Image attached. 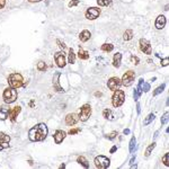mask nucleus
I'll list each match as a JSON object with an SVG mask.
<instances>
[{
    "instance_id": "bb28decb",
    "label": "nucleus",
    "mask_w": 169,
    "mask_h": 169,
    "mask_svg": "<svg viewBox=\"0 0 169 169\" xmlns=\"http://www.w3.org/2000/svg\"><path fill=\"white\" fill-rule=\"evenodd\" d=\"M154 117H156V116H154V114H152V113H151V114H149V115L145 117L144 122H143V123H144V125H149V124H150V123L152 122L153 120H154Z\"/></svg>"
},
{
    "instance_id": "5701e85b",
    "label": "nucleus",
    "mask_w": 169,
    "mask_h": 169,
    "mask_svg": "<svg viewBox=\"0 0 169 169\" xmlns=\"http://www.w3.org/2000/svg\"><path fill=\"white\" fill-rule=\"evenodd\" d=\"M100 48H102V51H104V52H111V51L114 50V45L111 44V43H105V44L102 45Z\"/></svg>"
},
{
    "instance_id": "9b49d317",
    "label": "nucleus",
    "mask_w": 169,
    "mask_h": 169,
    "mask_svg": "<svg viewBox=\"0 0 169 169\" xmlns=\"http://www.w3.org/2000/svg\"><path fill=\"white\" fill-rule=\"evenodd\" d=\"M54 59H55L56 66L59 68H63L66 66V55L63 52H57L54 54Z\"/></svg>"
},
{
    "instance_id": "7c9ffc66",
    "label": "nucleus",
    "mask_w": 169,
    "mask_h": 169,
    "mask_svg": "<svg viewBox=\"0 0 169 169\" xmlns=\"http://www.w3.org/2000/svg\"><path fill=\"white\" fill-rule=\"evenodd\" d=\"M154 147H156V143L153 142V143H151L150 145L147 148V150H145V157H149V156H150L151 151L154 149Z\"/></svg>"
},
{
    "instance_id": "f704fd0d",
    "label": "nucleus",
    "mask_w": 169,
    "mask_h": 169,
    "mask_svg": "<svg viewBox=\"0 0 169 169\" xmlns=\"http://www.w3.org/2000/svg\"><path fill=\"white\" fill-rule=\"evenodd\" d=\"M168 112H166L165 114H163V116L161 117V123L162 124H167V122H168Z\"/></svg>"
},
{
    "instance_id": "58836bf2",
    "label": "nucleus",
    "mask_w": 169,
    "mask_h": 169,
    "mask_svg": "<svg viewBox=\"0 0 169 169\" xmlns=\"http://www.w3.org/2000/svg\"><path fill=\"white\" fill-rule=\"evenodd\" d=\"M77 5H79V0H72L69 2V7H75Z\"/></svg>"
},
{
    "instance_id": "09e8293b",
    "label": "nucleus",
    "mask_w": 169,
    "mask_h": 169,
    "mask_svg": "<svg viewBox=\"0 0 169 169\" xmlns=\"http://www.w3.org/2000/svg\"><path fill=\"white\" fill-rule=\"evenodd\" d=\"M29 2H38V1H42V0H28Z\"/></svg>"
},
{
    "instance_id": "cd10ccee",
    "label": "nucleus",
    "mask_w": 169,
    "mask_h": 169,
    "mask_svg": "<svg viewBox=\"0 0 169 169\" xmlns=\"http://www.w3.org/2000/svg\"><path fill=\"white\" fill-rule=\"evenodd\" d=\"M135 144H136V140H135V138L133 136L130 141V147H129V150L130 152H133V151L135 150Z\"/></svg>"
},
{
    "instance_id": "ea45409f",
    "label": "nucleus",
    "mask_w": 169,
    "mask_h": 169,
    "mask_svg": "<svg viewBox=\"0 0 169 169\" xmlns=\"http://www.w3.org/2000/svg\"><path fill=\"white\" fill-rule=\"evenodd\" d=\"M168 62H169V59H168V57H166V59L161 60V66H168Z\"/></svg>"
},
{
    "instance_id": "c85d7f7f",
    "label": "nucleus",
    "mask_w": 169,
    "mask_h": 169,
    "mask_svg": "<svg viewBox=\"0 0 169 169\" xmlns=\"http://www.w3.org/2000/svg\"><path fill=\"white\" fill-rule=\"evenodd\" d=\"M0 141L1 142H8L9 143L10 136L7 135V134H5V133H2V132H0Z\"/></svg>"
},
{
    "instance_id": "f03ea898",
    "label": "nucleus",
    "mask_w": 169,
    "mask_h": 169,
    "mask_svg": "<svg viewBox=\"0 0 169 169\" xmlns=\"http://www.w3.org/2000/svg\"><path fill=\"white\" fill-rule=\"evenodd\" d=\"M2 97H3V100H5L6 104L14 103L17 99V90H16V88H12V87L9 86L8 88L5 89Z\"/></svg>"
},
{
    "instance_id": "423d86ee",
    "label": "nucleus",
    "mask_w": 169,
    "mask_h": 169,
    "mask_svg": "<svg viewBox=\"0 0 169 169\" xmlns=\"http://www.w3.org/2000/svg\"><path fill=\"white\" fill-rule=\"evenodd\" d=\"M90 114H91V107L89 104H84L81 106L80 108V114H79V120H81L82 122H86L89 117H90Z\"/></svg>"
},
{
    "instance_id": "20e7f679",
    "label": "nucleus",
    "mask_w": 169,
    "mask_h": 169,
    "mask_svg": "<svg viewBox=\"0 0 169 169\" xmlns=\"http://www.w3.org/2000/svg\"><path fill=\"white\" fill-rule=\"evenodd\" d=\"M124 99H125V94L122 90H115V93L113 95L112 98V104L114 107H120L122 106V104L124 103Z\"/></svg>"
},
{
    "instance_id": "a19ab883",
    "label": "nucleus",
    "mask_w": 169,
    "mask_h": 169,
    "mask_svg": "<svg viewBox=\"0 0 169 169\" xmlns=\"http://www.w3.org/2000/svg\"><path fill=\"white\" fill-rule=\"evenodd\" d=\"M131 60L133 61V62H134V64H139V61H140V60H139V57H136V56L132 55L131 56Z\"/></svg>"
},
{
    "instance_id": "473e14b6",
    "label": "nucleus",
    "mask_w": 169,
    "mask_h": 169,
    "mask_svg": "<svg viewBox=\"0 0 169 169\" xmlns=\"http://www.w3.org/2000/svg\"><path fill=\"white\" fill-rule=\"evenodd\" d=\"M163 89H165V84H161V86H159L154 91H153V96H157V95L161 94L162 91H163Z\"/></svg>"
},
{
    "instance_id": "b1692460",
    "label": "nucleus",
    "mask_w": 169,
    "mask_h": 169,
    "mask_svg": "<svg viewBox=\"0 0 169 169\" xmlns=\"http://www.w3.org/2000/svg\"><path fill=\"white\" fill-rule=\"evenodd\" d=\"M123 38H124V41H130V39H132L133 38V32H132L131 29L125 30V33L123 35Z\"/></svg>"
},
{
    "instance_id": "8fccbe9b",
    "label": "nucleus",
    "mask_w": 169,
    "mask_h": 169,
    "mask_svg": "<svg viewBox=\"0 0 169 169\" xmlns=\"http://www.w3.org/2000/svg\"><path fill=\"white\" fill-rule=\"evenodd\" d=\"M95 95H96V96H102V93H96Z\"/></svg>"
},
{
    "instance_id": "f257e3e1",
    "label": "nucleus",
    "mask_w": 169,
    "mask_h": 169,
    "mask_svg": "<svg viewBox=\"0 0 169 169\" xmlns=\"http://www.w3.org/2000/svg\"><path fill=\"white\" fill-rule=\"evenodd\" d=\"M47 126L44 123H39L36 124L35 126H33L29 131H28V138L29 140L33 142H38V141L45 140L47 135Z\"/></svg>"
},
{
    "instance_id": "c9c22d12",
    "label": "nucleus",
    "mask_w": 169,
    "mask_h": 169,
    "mask_svg": "<svg viewBox=\"0 0 169 169\" xmlns=\"http://www.w3.org/2000/svg\"><path fill=\"white\" fill-rule=\"evenodd\" d=\"M169 153H166L165 156H163V158H162V161H163V163H165V166H167L169 167Z\"/></svg>"
},
{
    "instance_id": "a878e982",
    "label": "nucleus",
    "mask_w": 169,
    "mask_h": 169,
    "mask_svg": "<svg viewBox=\"0 0 169 169\" xmlns=\"http://www.w3.org/2000/svg\"><path fill=\"white\" fill-rule=\"evenodd\" d=\"M75 52H73V48H70L69 50V63H75Z\"/></svg>"
},
{
    "instance_id": "c756f323",
    "label": "nucleus",
    "mask_w": 169,
    "mask_h": 169,
    "mask_svg": "<svg viewBox=\"0 0 169 169\" xmlns=\"http://www.w3.org/2000/svg\"><path fill=\"white\" fill-rule=\"evenodd\" d=\"M112 1L113 0H97V3H98L99 6H102V7H105V6L111 5Z\"/></svg>"
},
{
    "instance_id": "2f4dec72",
    "label": "nucleus",
    "mask_w": 169,
    "mask_h": 169,
    "mask_svg": "<svg viewBox=\"0 0 169 169\" xmlns=\"http://www.w3.org/2000/svg\"><path fill=\"white\" fill-rule=\"evenodd\" d=\"M46 68H47L46 64H45L43 61H39V62L37 63V69L39 70V71H45Z\"/></svg>"
},
{
    "instance_id": "f8f14e48",
    "label": "nucleus",
    "mask_w": 169,
    "mask_h": 169,
    "mask_svg": "<svg viewBox=\"0 0 169 169\" xmlns=\"http://www.w3.org/2000/svg\"><path fill=\"white\" fill-rule=\"evenodd\" d=\"M78 121H79V115L75 114V113H70L66 116V125H69V126L75 125Z\"/></svg>"
},
{
    "instance_id": "72a5a7b5",
    "label": "nucleus",
    "mask_w": 169,
    "mask_h": 169,
    "mask_svg": "<svg viewBox=\"0 0 169 169\" xmlns=\"http://www.w3.org/2000/svg\"><path fill=\"white\" fill-rule=\"evenodd\" d=\"M141 93H142V91H141L140 88H136V89H135V91H134V99H135V100H138V99L140 98Z\"/></svg>"
},
{
    "instance_id": "7ed1b4c3",
    "label": "nucleus",
    "mask_w": 169,
    "mask_h": 169,
    "mask_svg": "<svg viewBox=\"0 0 169 169\" xmlns=\"http://www.w3.org/2000/svg\"><path fill=\"white\" fill-rule=\"evenodd\" d=\"M23 75L20 73H11L8 77V84H9L10 87L12 88H19L23 86Z\"/></svg>"
},
{
    "instance_id": "39448f33",
    "label": "nucleus",
    "mask_w": 169,
    "mask_h": 169,
    "mask_svg": "<svg viewBox=\"0 0 169 169\" xmlns=\"http://www.w3.org/2000/svg\"><path fill=\"white\" fill-rule=\"evenodd\" d=\"M111 160L105 156H98L95 158V166L99 169H106L109 167Z\"/></svg>"
},
{
    "instance_id": "f3484780",
    "label": "nucleus",
    "mask_w": 169,
    "mask_h": 169,
    "mask_svg": "<svg viewBox=\"0 0 169 169\" xmlns=\"http://www.w3.org/2000/svg\"><path fill=\"white\" fill-rule=\"evenodd\" d=\"M138 88H140L141 91L147 93V91L150 90V84H148V82H144L143 79H140V80H139V84H138Z\"/></svg>"
},
{
    "instance_id": "1a4fd4ad",
    "label": "nucleus",
    "mask_w": 169,
    "mask_h": 169,
    "mask_svg": "<svg viewBox=\"0 0 169 169\" xmlns=\"http://www.w3.org/2000/svg\"><path fill=\"white\" fill-rule=\"evenodd\" d=\"M121 84H122V82H121V80H120L117 77H113V78H111V79L108 80V82H107L108 88H109L111 90H113V91L117 90V89L120 88Z\"/></svg>"
},
{
    "instance_id": "9d476101",
    "label": "nucleus",
    "mask_w": 169,
    "mask_h": 169,
    "mask_svg": "<svg viewBox=\"0 0 169 169\" xmlns=\"http://www.w3.org/2000/svg\"><path fill=\"white\" fill-rule=\"evenodd\" d=\"M140 48L144 54H151L152 53V47H151L150 43L144 38L140 39Z\"/></svg>"
},
{
    "instance_id": "49530a36",
    "label": "nucleus",
    "mask_w": 169,
    "mask_h": 169,
    "mask_svg": "<svg viewBox=\"0 0 169 169\" xmlns=\"http://www.w3.org/2000/svg\"><path fill=\"white\" fill-rule=\"evenodd\" d=\"M136 111H138V114H140V112H141L140 104H138V105H136Z\"/></svg>"
},
{
    "instance_id": "6ab92c4d",
    "label": "nucleus",
    "mask_w": 169,
    "mask_h": 169,
    "mask_svg": "<svg viewBox=\"0 0 169 169\" xmlns=\"http://www.w3.org/2000/svg\"><path fill=\"white\" fill-rule=\"evenodd\" d=\"M90 36H91L90 32H89V30H87V29H84V30H82V32L80 33L79 38H80V41H81V42H87V41L90 38Z\"/></svg>"
},
{
    "instance_id": "aec40b11",
    "label": "nucleus",
    "mask_w": 169,
    "mask_h": 169,
    "mask_svg": "<svg viewBox=\"0 0 169 169\" xmlns=\"http://www.w3.org/2000/svg\"><path fill=\"white\" fill-rule=\"evenodd\" d=\"M8 114H9V108H7V107H1V108H0V120H1V121H5V120L8 117Z\"/></svg>"
},
{
    "instance_id": "4c0bfd02",
    "label": "nucleus",
    "mask_w": 169,
    "mask_h": 169,
    "mask_svg": "<svg viewBox=\"0 0 169 169\" xmlns=\"http://www.w3.org/2000/svg\"><path fill=\"white\" fill-rule=\"evenodd\" d=\"M80 131H81V129H79V127H77V129H72V130H70V131H69V134L73 135V134H77V133H79Z\"/></svg>"
},
{
    "instance_id": "393cba45",
    "label": "nucleus",
    "mask_w": 169,
    "mask_h": 169,
    "mask_svg": "<svg viewBox=\"0 0 169 169\" xmlns=\"http://www.w3.org/2000/svg\"><path fill=\"white\" fill-rule=\"evenodd\" d=\"M103 116L105 118H107V120H114V115L112 114V111L111 109H105L103 112Z\"/></svg>"
},
{
    "instance_id": "e433bc0d",
    "label": "nucleus",
    "mask_w": 169,
    "mask_h": 169,
    "mask_svg": "<svg viewBox=\"0 0 169 169\" xmlns=\"http://www.w3.org/2000/svg\"><path fill=\"white\" fill-rule=\"evenodd\" d=\"M8 147H9L8 142H1V141H0V151L3 150V149H7Z\"/></svg>"
},
{
    "instance_id": "4468645a",
    "label": "nucleus",
    "mask_w": 169,
    "mask_h": 169,
    "mask_svg": "<svg viewBox=\"0 0 169 169\" xmlns=\"http://www.w3.org/2000/svg\"><path fill=\"white\" fill-rule=\"evenodd\" d=\"M66 135V133L64 131H62V130H57V131H55V133H54V141H55L56 144H60L62 141L64 140Z\"/></svg>"
},
{
    "instance_id": "dca6fc26",
    "label": "nucleus",
    "mask_w": 169,
    "mask_h": 169,
    "mask_svg": "<svg viewBox=\"0 0 169 169\" xmlns=\"http://www.w3.org/2000/svg\"><path fill=\"white\" fill-rule=\"evenodd\" d=\"M165 25H166V17L162 16V15L158 16L157 19H156V27L158 29H162L165 27Z\"/></svg>"
},
{
    "instance_id": "a211bd4d",
    "label": "nucleus",
    "mask_w": 169,
    "mask_h": 169,
    "mask_svg": "<svg viewBox=\"0 0 169 169\" xmlns=\"http://www.w3.org/2000/svg\"><path fill=\"white\" fill-rule=\"evenodd\" d=\"M121 61H122V54H121V53H116V54H114L113 66H115V68H120V66H121Z\"/></svg>"
},
{
    "instance_id": "a18cd8bd",
    "label": "nucleus",
    "mask_w": 169,
    "mask_h": 169,
    "mask_svg": "<svg viewBox=\"0 0 169 169\" xmlns=\"http://www.w3.org/2000/svg\"><path fill=\"white\" fill-rule=\"evenodd\" d=\"M116 150H117V147H116V145H114L112 149H111V153H114V152H115Z\"/></svg>"
},
{
    "instance_id": "ddd939ff",
    "label": "nucleus",
    "mask_w": 169,
    "mask_h": 169,
    "mask_svg": "<svg viewBox=\"0 0 169 169\" xmlns=\"http://www.w3.org/2000/svg\"><path fill=\"white\" fill-rule=\"evenodd\" d=\"M60 75L61 73L60 72H56L55 75H53V88H54V90L57 91V93H62V91H64L63 90V88L61 87V84H60Z\"/></svg>"
},
{
    "instance_id": "79ce46f5",
    "label": "nucleus",
    "mask_w": 169,
    "mask_h": 169,
    "mask_svg": "<svg viewBox=\"0 0 169 169\" xmlns=\"http://www.w3.org/2000/svg\"><path fill=\"white\" fill-rule=\"evenodd\" d=\"M56 43L59 44V46L61 47V48H66V44H64V43H62L60 39H56Z\"/></svg>"
},
{
    "instance_id": "6e6552de",
    "label": "nucleus",
    "mask_w": 169,
    "mask_h": 169,
    "mask_svg": "<svg viewBox=\"0 0 169 169\" xmlns=\"http://www.w3.org/2000/svg\"><path fill=\"white\" fill-rule=\"evenodd\" d=\"M99 15H100V9L97 8V7H90L86 11V18L90 19V20H94V19L98 18Z\"/></svg>"
},
{
    "instance_id": "0eeeda50",
    "label": "nucleus",
    "mask_w": 169,
    "mask_h": 169,
    "mask_svg": "<svg viewBox=\"0 0 169 169\" xmlns=\"http://www.w3.org/2000/svg\"><path fill=\"white\" fill-rule=\"evenodd\" d=\"M134 78H135V73H134V71L130 70V71H127L126 73H124L122 80H121V82H122L123 86L129 87V86H131L132 82L134 81Z\"/></svg>"
},
{
    "instance_id": "412c9836",
    "label": "nucleus",
    "mask_w": 169,
    "mask_h": 169,
    "mask_svg": "<svg viewBox=\"0 0 169 169\" xmlns=\"http://www.w3.org/2000/svg\"><path fill=\"white\" fill-rule=\"evenodd\" d=\"M78 163H80L81 166H84V168H89V163H88V160L84 158V156H80V157H78Z\"/></svg>"
},
{
    "instance_id": "c03bdc74",
    "label": "nucleus",
    "mask_w": 169,
    "mask_h": 169,
    "mask_svg": "<svg viewBox=\"0 0 169 169\" xmlns=\"http://www.w3.org/2000/svg\"><path fill=\"white\" fill-rule=\"evenodd\" d=\"M5 5H6V1H5V0H0V9H1V8H3V7H5Z\"/></svg>"
},
{
    "instance_id": "de8ad7c7",
    "label": "nucleus",
    "mask_w": 169,
    "mask_h": 169,
    "mask_svg": "<svg viewBox=\"0 0 169 169\" xmlns=\"http://www.w3.org/2000/svg\"><path fill=\"white\" fill-rule=\"evenodd\" d=\"M123 133H124V134H130V130H129V129H125V130L123 131Z\"/></svg>"
},
{
    "instance_id": "2eb2a0df",
    "label": "nucleus",
    "mask_w": 169,
    "mask_h": 169,
    "mask_svg": "<svg viewBox=\"0 0 169 169\" xmlns=\"http://www.w3.org/2000/svg\"><path fill=\"white\" fill-rule=\"evenodd\" d=\"M20 106H15L12 109H10L9 111V117L10 120L12 121V122H15L16 121V117L18 116V114L20 113Z\"/></svg>"
},
{
    "instance_id": "4be33fe9",
    "label": "nucleus",
    "mask_w": 169,
    "mask_h": 169,
    "mask_svg": "<svg viewBox=\"0 0 169 169\" xmlns=\"http://www.w3.org/2000/svg\"><path fill=\"white\" fill-rule=\"evenodd\" d=\"M78 56H79V59H81V60H87V59H89V53H88L87 51L82 50V48H80L79 52H78Z\"/></svg>"
},
{
    "instance_id": "37998d69",
    "label": "nucleus",
    "mask_w": 169,
    "mask_h": 169,
    "mask_svg": "<svg viewBox=\"0 0 169 169\" xmlns=\"http://www.w3.org/2000/svg\"><path fill=\"white\" fill-rule=\"evenodd\" d=\"M116 135H117V132H112V133L108 135V139H114Z\"/></svg>"
}]
</instances>
